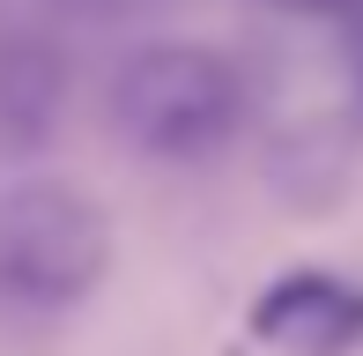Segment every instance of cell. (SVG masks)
Returning <instances> with one entry per match:
<instances>
[{"label":"cell","mask_w":363,"mask_h":356,"mask_svg":"<svg viewBox=\"0 0 363 356\" xmlns=\"http://www.w3.org/2000/svg\"><path fill=\"white\" fill-rule=\"evenodd\" d=\"M111 119L141 156L186 164L238 134L245 82L216 45H141L111 82Z\"/></svg>","instance_id":"cell-1"},{"label":"cell","mask_w":363,"mask_h":356,"mask_svg":"<svg viewBox=\"0 0 363 356\" xmlns=\"http://www.w3.org/2000/svg\"><path fill=\"white\" fill-rule=\"evenodd\" d=\"M111 267V223L67 178H30L0 201V304L67 312Z\"/></svg>","instance_id":"cell-2"},{"label":"cell","mask_w":363,"mask_h":356,"mask_svg":"<svg viewBox=\"0 0 363 356\" xmlns=\"http://www.w3.org/2000/svg\"><path fill=\"white\" fill-rule=\"evenodd\" d=\"M252 334L282 356H349L363 342V289L341 274H282L267 297L252 304Z\"/></svg>","instance_id":"cell-3"},{"label":"cell","mask_w":363,"mask_h":356,"mask_svg":"<svg viewBox=\"0 0 363 356\" xmlns=\"http://www.w3.org/2000/svg\"><path fill=\"white\" fill-rule=\"evenodd\" d=\"M67 104V60L45 38H0V141H45Z\"/></svg>","instance_id":"cell-4"},{"label":"cell","mask_w":363,"mask_h":356,"mask_svg":"<svg viewBox=\"0 0 363 356\" xmlns=\"http://www.w3.org/2000/svg\"><path fill=\"white\" fill-rule=\"evenodd\" d=\"M82 8H96V15H156L163 0H82Z\"/></svg>","instance_id":"cell-5"},{"label":"cell","mask_w":363,"mask_h":356,"mask_svg":"<svg viewBox=\"0 0 363 356\" xmlns=\"http://www.w3.org/2000/svg\"><path fill=\"white\" fill-rule=\"evenodd\" d=\"M274 8H289V15H326V8H349V0H274Z\"/></svg>","instance_id":"cell-6"},{"label":"cell","mask_w":363,"mask_h":356,"mask_svg":"<svg viewBox=\"0 0 363 356\" xmlns=\"http://www.w3.org/2000/svg\"><path fill=\"white\" fill-rule=\"evenodd\" d=\"M349 67H356V82H363V15H356V30H349Z\"/></svg>","instance_id":"cell-7"}]
</instances>
